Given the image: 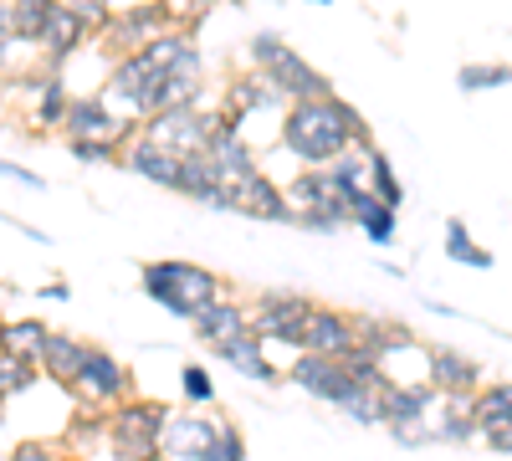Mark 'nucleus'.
<instances>
[{"label": "nucleus", "mask_w": 512, "mask_h": 461, "mask_svg": "<svg viewBox=\"0 0 512 461\" xmlns=\"http://www.w3.org/2000/svg\"><path fill=\"white\" fill-rule=\"evenodd\" d=\"M221 211H241V216H256V221H292V226H297V211H292L287 195H282L262 170L241 175V180H226Z\"/></svg>", "instance_id": "11"}, {"label": "nucleus", "mask_w": 512, "mask_h": 461, "mask_svg": "<svg viewBox=\"0 0 512 461\" xmlns=\"http://www.w3.org/2000/svg\"><path fill=\"white\" fill-rule=\"evenodd\" d=\"M0 175H6V180H21V185H31V190H41V175L21 170V164H11V159H0Z\"/></svg>", "instance_id": "39"}, {"label": "nucleus", "mask_w": 512, "mask_h": 461, "mask_svg": "<svg viewBox=\"0 0 512 461\" xmlns=\"http://www.w3.org/2000/svg\"><path fill=\"white\" fill-rule=\"evenodd\" d=\"M482 441H487L497 456H512V426H497V431H487Z\"/></svg>", "instance_id": "40"}, {"label": "nucleus", "mask_w": 512, "mask_h": 461, "mask_svg": "<svg viewBox=\"0 0 512 461\" xmlns=\"http://www.w3.org/2000/svg\"><path fill=\"white\" fill-rule=\"evenodd\" d=\"M11 461H62V451L47 446V441H21V446L11 451Z\"/></svg>", "instance_id": "37"}, {"label": "nucleus", "mask_w": 512, "mask_h": 461, "mask_svg": "<svg viewBox=\"0 0 512 461\" xmlns=\"http://www.w3.org/2000/svg\"><path fill=\"white\" fill-rule=\"evenodd\" d=\"M164 31H175V6H123V11H113V21H108V31H103V41L113 47V62L118 57H134V52H144L154 36H164Z\"/></svg>", "instance_id": "8"}, {"label": "nucleus", "mask_w": 512, "mask_h": 461, "mask_svg": "<svg viewBox=\"0 0 512 461\" xmlns=\"http://www.w3.org/2000/svg\"><path fill=\"white\" fill-rule=\"evenodd\" d=\"M82 359H88V344L72 339V333H47V344H41V354H36L41 374H47V380H57V385H72V380H77Z\"/></svg>", "instance_id": "22"}, {"label": "nucleus", "mask_w": 512, "mask_h": 461, "mask_svg": "<svg viewBox=\"0 0 512 461\" xmlns=\"http://www.w3.org/2000/svg\"><path fill=\"white\" fill-rule=\"evenodd\" d=\"M169 421V405L159 400H123L108 410V441L118 461H159V431Z\"/></svg>", "instance_id": "4"}, {"label": "nucleus", "mask_w": 512, "mask_h": 461, "mask_svg": "<svg viewBox=\"0 0 512 461\" xmlns=\"http://www.w3.org/2000/svg\"><path fill=\"white\" fill-rule=\"evenodd\" d=\"M67 82L57 77V72H47V77H36V123L41 129H57V123L67 118Z\"/></svg>", "instance_id": "26"}, {"label": "nucleus", "mask_w": 512, "mask_h": 461, "mask_svg": "<svg viewBox=\"0 0 512 461\" xmlns=\"http://www.w3.org/2000/svg\"><path fill=\"white\" fill-rule=\"evenodd\" d=\"M0 333H6V323H0Z\"/></svg>", "instance_id": "44"}, {"label": "nucleus", "mask_w": 512, "mask_h": 461, "mask_svg": "<svg viewBox=\"0 0 512 461\" xmlns=\"http://www.w3.org/2000/svg\"><path fill=\"white\" fill-rule=\"evenodd\" d=\"M31 385H36V364L0 349V405H6L11 395H26Z\"/></svg>", "instance_id": "30"}, {"label": "nucleus", "mask_w": 512, "mask_h": 461, "mask_svg": "<svg viewBox=\"0 0 512 461\" xmlns=\"http://www.w3.org/2000/svg\"><path fill=\"white\" fill-rule=\"evenodd\" d=\"M200 461H246V436H241L236 426H221L216 441H210V451H205Z\"/></svg>", "instance_id": "34"}, {"label": "nucleus", "mask_w": 512, "mask_h": 461, "mask_svg": "<svg viewBox=\"0 0 512 461\" xmlns=\"http://www.w3.org/2000/svg\"><path fill=\"white\" fill-rule=\"evenodd\" d=\"M0 72H6V47H0Z\"/></svg>", "instance_id": "43"}, {"label": "nucleus", "mask_w": 512, "mask_h": 461, "mask_svg": "<svg viewBox=\"0 0 512 461\" xmlns=\"http://www.w3.org/2000/svg\"><path fill=\"white\" fill-rule=\"evenodd\" d=\"M420 359H425V374H431L425 385H431L436 395H446V400H472L477 395L482 364L472 354H461L451 344H431V349H420Z\"/></svg>", "instance_id": "10"}, {"label": "nucleus", "mask_w": 512, "mask_h": 461, "mask_svg": "<svg viewBox=\"0 0 512 461\" xmlns=\"http://www.w3.org/2000/svg\"><path fill=\"white\" fill-rule=\"evenodd\" d=\"M139 139H149L154 149L175 154V159L205 154V118H200V108H164V113L144 118Z\"/></svg>", "instance_id": "9"}, {"label": "nucleus", "mask_w": 512, "mask_h": 461, "mask_svg": "<svg viewBox=\"0 0 512 461\" xmlns=\"http://www.w3.org/2000/svg\"><path fill=\"white\" fill-rule=\"evenodd\" d=\"M47 11H52V0H21V6H11V16H16V41H36L41 26H47Z\"/></svg>", "instance_id": "33"}, {"label": "nucleus", "mask_w": 512, "mask_h": 461, "mask_svg": "<svg viewBox=\"0 0 512 461\" xmlns=\"http://www.w3.org/2000/svg\"><path fill=\"white\" fill-rule=\"evenodd\" d=\"M123 170H134V175H144V180H154V185H164V190H175V180H180V159L175 154H164V149H154L149 139H128L123 144Z\"/></svg>", "instance_id": "19"}, {"label": "nucleus", "mask_w": 512, "mask_h": 461, "mask_svg": "<svg viewBox=\"0 0 512 461\" xmlns=\"http://www.w3.org/2000/svg\"><path fill=\"white\" fill-rule=\"evenodd\" d=\"M180 390H185V400H195V405L216 400V385H210V374H205L200 364H185V369H180Z\"/></svg>", "instance_id": "35"}, {"label": "nucleus", "mask_w": 512, "mask_h": 461, "mask_svg": "<svg viewBox=\"0 0 512 461\" xmlns=\"http://www.w3.org/2000/svg\"><path fill=\"white\" fill-rule=\"evenodd\" d=\"M354 349H359L354 318L338 313V308H313V318H308V328H303V354H318V359H338V364H344Z\"/></svg>", "instance_id": "15"}, {"label": "nucleus", "mask_w": 512, "mask_h": 461, "mask_svg": "<svg viewBox=\"0 0 512 461\" xmlns=\"http://www.w3.org/2000/svg\"><path fill=\"white\" fill-rule=\"evenodd\" d=\"M431 405H436V390L425 380H390L384 400H379V415L390 431H405V426H431Z\"/></svg>", "instance_id": "14"}, {"label": "nucleus", "mask_w": 512, "mask_h": 461, "mask_svg": "<svg viewBox=\"0 0 512 461\" xmlns=\"http://www.w3.org/2000/svg\"><path fill=\"white\" fill-rule=\"evenodd\" d=\"M456 82L466 93H487V88H507L512 82V67L507 62H472V67H461Z\"/></svg>", "instance_id": "31"}, {"label": "nucleus", "mask_w": 512, "mask_h": 461, "mask_svg": "<svg viewBox=\"0 0 512 461\" xmlns=\"http://www.w3.org/2000/svg\"><path fill=\"white\" fill-rule=\"evenodd\" d=\"M446 257H451L456 267H477V272L492 267V251H482V246L472 241L466 221H446Z\"/></svg>", "instance_id": "28"}, {"label": "nucleus", "mask_w": 512, "mask_h": 461, "mask_svg": "<svg viewBox=\"0 0 512 461\" xmlns=\"http://www.w3.org/2000/svg\"><path fill=\"white\" fill-rule=\"evenodd\" d=\"M195 333L216 349V344H231V339H241V333H251V313L236 303V298H216L210 308H200L195 313Z\"/></svg>", "instance_id": "17"}, {"label": "nucleus", "mask_w": 512, "mask_h": 461, "mask_svg": "<svg viewBox=\"0 0 512 461\" xmlns=\"http://www.w3.org/2000/svg\"><path fill=\"white\" fill-rule=\"evenodd\" d=\"M477 426H472V400H446V415L431 426V441H472Z\"/></svg>", "instance_id": "29"}, {"label": "nucleus", "mask_w": 512, "mask_h": 461, "mask_svg": "<svg viewBox=\"0 0 512 461\" xmlns=\"http://www.w3.org/2000/svg\"><path fill=\"white\" fill-rule=\"evenodd\" d=\"M175 190H180V195H190V200L216 205V211H221L226 175H221V164L210 159V154H185V159H180V180H175Z\"/></svg>", "instance_id": "18"}, {"label": "nucleus", "mask_w": 512, "mask_h": 461, "mask_svg": "<svg viewBox=\"0 0 512 461\" xmlns=\"http://www.w3.org/2000/svg\"><path fill=\"white\" fill-rule=\"evenodd\" d=\"M72 154L82 164H118L123 159V149H108V144H72Z\"/></svg>", "instance_id": "36"}, {"label": "nucleus", "mask_w": 512, "mask_h": 461, "mask_svg": "<svg viewBox=\"0 0 512 461\" xmlns=\"http://www.w3.org/2000/svg\"><path fill=\"white\" fill-rule=\"evenodd\" d=\"M93 31L82 26L77 16H72V6H62V0H52V11H47V26H41V36H36V47L47 52V67H62L82 41H88Z\"/></svg>", "instance_id": "16"}, {"label": "nucleus", "mask_w": 512, "mask_h": 461, "mask_svg": "<svg viewBox=\"0 0 512 461\" xmlns=\"http://www.w3.org/2000/svg\"><path fill=\"white\" fill-rule=\"evenodd\" d=\"M364 170H369V195L374 200H384L390 211H400V200H405V190H400V180H395V164H390V154H384L379 144L374 149H364Z\"/></svg>", "instance_id": "25"}, {"label": "nucleus", "mask_w": 512, "mask_h": 461, "mask_svg": "<svg viewBox=\"0 0 512 461\" xmlns=\"http://www.w3.org/2000/svg\"><path fill=\"white\" fill-rule=\"evenodd\" d=\"M210 354L226 359L231 369H241L246 380H256V385H272V380H277V369H272V359H267V344L256 339V333H241V339H231V344H216Z\"/></svg>", "instance_id": "23"}, {"label": "nucleus", "mask_w": 512, "mask_h": 461, "mask_svg": "<svg viewBox=\"0 0 512 461\" xmlns=\"http://www.w3.org/2000/svg\"><path fill=\"white\" fill-rule=\"evenodd\" d=\"M400 446H425V441H431V426H405V431H390Z\"/></svg>", "instance_id": "41"}, {"label": "nucleus", "mask_w": 512, "mask_h": 461, "mask_svg": "<svg viewBox=\"0 0 512 461\" xmlns=\"http://www.w3.org/2000/svg\"><path fill=\"white\" fill-rule=\"evenodd\" d=\"M47 323H36V318H21V323H6V333H0V349L6 354H21V359H31L36 364V354H41V344H47Z\"/></svg>", "instance_id": "27"}, {"label": "nucleus", "mask_w": 512, "mask_h": 461, "mask_svg": "<svg viewBox=\"0 0 512 461\" xmlns=\"http://www.w3.org/2000/svg\"><path fill=\"white\" fill-rule=\"evenodd\" d=\"M221 421H205V415H175L169 410V421L159 431V461H200L216 441Z\"/></svg>", "instance_id": "13"}, {"label": "nucleus", "mask_w": 512, "mask_h": 461, "mask_svg": "<svg viewBox=\"0 0 512 461\" xmlns=\"http://www.w3.org/2000/svg\"><path fill=\"white\" fill-rule=\"evenodd\" d=\"M277 103H282V93L272 88V82H267L262 72L251 67V72L231 77V88H226V103H221V108H226V113L241 123V118H251L256 108H277Z\"/></svg>", "instance_id": "21"}, {"label": "nucleus", "mask_w": 512, "mask_h": 461, "mask_svg": "<svg viewBox=\"0 0 512 461\" xmlns=\"http://www.w3.org/2000/svg\"><path fill=\"white\" fill-rule=\"evenodd\" d=\"M287 380L303 390V395L323 400V405H344V395L354 390L349 369L338 364V359H318V354H297V364L287 369Z\"/></svg>", "instance_id": "12"}, {"label": "nucleus", "mask_w": 512, "mask_h": 461, "mask_svg": "<svg viewBox=\"0 0 512 461\" xmlns=\"http://www.w3.org/2000/svg\"><path fill=\"white\" fill-rule=\"evenodd\" d=\"M88 410H113V405H123L128 400V390H134V374H128L108 349H98V344H88V359H82V369H77V380L67 385Z\"/></svg>", "instance_id": "6"}, {"label": "nucleus", "mask_w": 512, "mask_h": 461, "mask_svg": "<svg viewBox=\"0 0 512 461\" xmlns=\"http://www.w3.org/2000/svg\"><path fill=\"white\" fill-rule=\"evenodd\" d=\"M144 292L164 308V313H175L185 323H195L200 308H210L216 298H226V287L221 277L200 267V262H149L144 267Z\"/></svg>", "instance_id": "2"}, {"label": "nucleus", "mask_w": 512, "mask_h": 461, "mask_svg": "<svg viewBox=\"0 0 512 461\" xmlns=\"http://www.w3.org/2000/svg\"><path fill=\"white\" fill-rule=\"evenodd\" d=\"M0 47H16V16H11V0H0Z\"/></svg>", "instance_id": "38"}, {"label": "nucleus", "mask_w": 512, "mask_h": 461, "mask_svg": "<svg viewBox=\"0 0 512 461\" xmlns=\"http://www.w3.org/2000/svg\"><path fill=\"white\" fill-rule=\"evenodd\" d=\"M379 400H384V390H374V385H354L349 395H344V410L349 421H359V426H384V415H379Z\"/></svg>", "instance_id": "32"}, {"label": "nucleus", "mask_w": 512, "mask_h": 461, "mask_svg": "<svg viewBox=\"0 0 512 461\" xmlns=\"http://www.w3.org/2000/svg\"><path fill=\"white\" fill-rule=\"evenodd\" d=\"M41 298H52V303H67V298H72V287H67V282H47V287H41Z\"/></svg>", "instance_id": "42"}, {"label": "nucleus", "mask_w": 512, "mask_h": 461, "mask_svg": "<svg viewBox=\"0 0 512 461\" xmlns=\"http://www.w3.org/2000/svg\"><path fill=\"white\" fill-rule=\"evenodd\" d=\"M251 62H256V72H262L272 88L282 93V103L292 108V103H313V98H328L333 88H328V77L318 72V67H308V57H297L282 36H256L251 41Z\"/></svg>", "instance_id": "3"}, {"label": "nucleus", "mask_w": 512, "mask_h": 461, "mask_svg": "<svg viewBox=\"0 0 512 461\" xmlns=\"http://www.w3.org/2000/svg\"><path fill=\"white\" fill-rule=\"evenodd\" d=\"M313 298H303V292H262L256 298V308H246L251 313V333L256 339H272V344H292V349H303V328H308V318H313Z\"/></svg>", "instance_id": "5"}, {"label": "nucleus", "mask_w": 512, "mask_h": 461, "mask_svg": "<svg viewBox=\"0 0 512 461\" xmlns=\"http://www.w3.org/2000/svg\"><path fill=\"white\" fill-rule=\"evenodd\" d=\"M472 426H477V436H487L497 426H512V385L507 380L477 385V395H472Z\"/></svg>", "instance_id": "24"}, {"label": "nucleus", "mask_w": 512, "mask_h": 461, "mask_svg": "<svg viewBox=\"0 0 512 461\" xmlns=\"http://www.w3.org/2000/svg\"><path fill=\"white\" fill-rule=\"evenodd\" d=\"M62 134H67V144H108V149H123L139 129H134V123H123L98 93H88V98H72L67 103Z\"/></svg>", "instance_id": "7"}, {"label": "nucleus", "mask_w": 512, "mask_h": 461, "mask_svg": "<svg viewBox=\"0 0 512 461\" xmlns=\"http://www.w3.org/2000/svg\"><path fill=\"white\" fill-rule=\"evenodd\" d=\"M282 149L292 159H303L308 170H328V164L344 159L349 149H374V139H369L364 113L328 93V98L287 108V118H282Z\"/></svg>", "instance_id": "1"}, {"label": "nucleus", "mask_w": 512, "mask_h": 461, "mask_svg": "<svg viewBox=\"0 0 512 461\" xmlns=\"http://www.w3.org/2000/svg\"><path fill=\"white\" fill-rule=\"evenodd\" d=\"M344 216L374 241V246H395V211L384 200H374L369 190H354L349 200H344Z\"/></svg>", "instance_id": "20"}]
</instances>
